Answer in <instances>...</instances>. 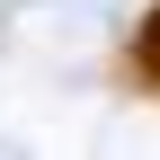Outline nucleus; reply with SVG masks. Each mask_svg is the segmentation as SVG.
<instances>
[{"label":"nucleus","mask_w":160,"mask_h":160,"mask_svg":"<svg viewBox=\"0 0 160 160\" xmlns=\"http://www.w3.org/2000/svg\"><path fill=\"white\" fill-rule=\"evenodd\" d=\"M133 71H142L151 89H160V9L142 18V36H133Z\"/></svg>","instance_id":"nucleus-1"}]
</instances>
